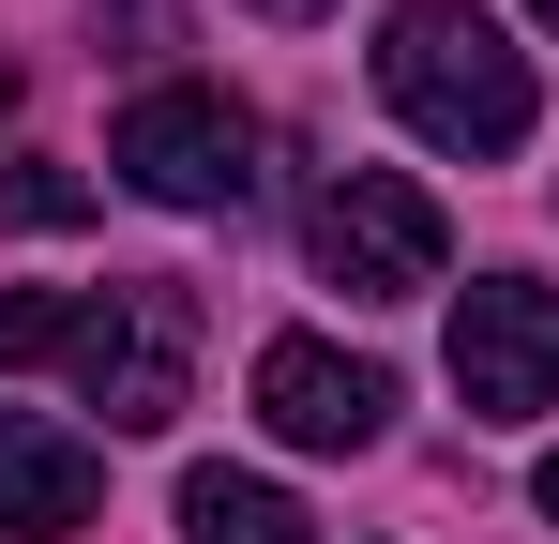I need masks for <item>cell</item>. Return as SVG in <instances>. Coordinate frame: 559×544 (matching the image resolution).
Listing matches in <instances>:
<instances>
[{
    "label": "cell",
    "mask_w": 559,
    "mask_h": 544,
    "mask_svg": "<svg viewBox=\"0 0 559 544\" xmlns=\"http://www.w3.org/2000/svg\"><path fill=\"white\" fill-rule=\"evenodd\" d=\"M378 91H393V121H408L424 152H468V167L530 152V121H545L530 46H499V15H468V0H393V31H378Z\"/></svg>",
    "instance_id": "1"
},
{
    "label": "cell",
    "mask_w": 559,
    "mask_h": 544,
    "mask_svg": "<svg viewBox=\"0 0 559 544\" xmlns=\"http://www.w3.org/2000/svg\"><path fill=\"white\" fill-rule=\"evenodd\" d=\"M61 363H76V393H92L121 439H152V424H182V393H197V303L167 287V272L76 287V318H61Z\"/></svg>",
    "instance_id": "2"
},
{
    "label": "cell",
    "mask_w": 559,
    "mask_h": 544,
    "mask_svg": "<svg viewBox=\"0 0 559 544\" xmlns=\"http://www.w3.org/2000/svg\"><path fill=\"white\" fill-rule=\"evenodd\" d=\"M106 167L136 181L152 212H227V197L258 181V121H242L227 91H197V76H167V91H136V106L106 121Z\"/></svg>",
    "instance_id": "3"
},
{
    "label": "cell",
    "mask_w": 559,
    "mask_h": 544,
    "mask_svg": "<svg viewBox=\"0 0 559 544\" xmlns=\"http://www.w3.org/2000/svg\"><path fill=\"white\" fill-rule=\"evenodd\" d=\"M318 272H333L348 303H424V287L454 272V227H439V197L408 167H333V197H318Z\"/></svg>",
    "instance_id": "4"
},
{
    "label": "cell",
    "mask_w": 559,
    "mask_h": 544,
    "mask_svg": "<svg viewBox=\"0 0 559 544\" xmlns=\"http://www.w3.org/2000/svg\"><path fill=\"white\" fill-rule=\"evenodd\" d=\"M454 393L468 424H530L559 393V287H530V272H484L454 303Z\"/></svg>",
    "instance_id": "5"
},
{
    "label": "cell",
    "mask_w": 559,
    "mask_h": 544,
    "mask_svg": "<svg viewBox=\"0 0 559 544\" xmlns=\"http://www.w3.org/2000/svg\"><path fill=\"white\" fill-rule=\"evenodd\" d=\"M258 424L302 439V453H364L378 424H393V378L348 363V348H318V333H273V348H258Z\"/></svg>",
    "instance_id": "6"
},
{
    "label": "cell",
    "mask_w": 559,
    "mask_h": 544,
    "mask_svg": "<svg viewBox=\"0 0 559 544\" xmlns=\"http://www.w3.org/2000/svg\"><path fill=\"white\" fill-rule=\"evenodd\" d=\"M92 499H106V453L76 439V424L0 409V544H61V530H92Z\"/></svg>",
    "instance_id": "7"
},
{
    "label": "cell",
    "mask_w": 559,
    "mask_h": 544,
    "mask_svg": "<svg viewBox=\"0 0 559 544\" xmlns=\"http://www.w3.org/2000/svg\"><path fill=\"white\" fill-rule=\"evenodd\" d=\"M182 544H302V499L258 469H197L182 484Z\"/></svg>",
    "instance_id": "8"
},
{
    "label": "cell",
    "mask_w": 559,
    "mask_h": 544,
    "mask_svg": "<svg viewBox=\"0 0 559 544\" xmlns=\"http://www.w3.org/2000/svg\"><path fill=\"white\" fill-rule=\"evenodd\" d=\"M61 318L76 287H0V363H61Z\"/></svg>",
    "instance_id": "9"
},
{
    "label": "cell",
    "mask_w": 559,
    "mask_h": 544,
    "mask_svg": "<svg viewBox=\"0 0 559 544\" xmlns=\"http://www.w3.org/2000/svg\"><path fill=\"white\" fill-rule=\"evenodd\" d=\"M92 212V181H61V167H15L0 181V227H76Z\"/></svg>",
    "instance_id": "10"
},
{
    "label": "cell",
    "mask_w": 559,
    "mask_h": 544,
    "mask_svg": "<svg viewBox=\"0 0 559 544\" xmlns=\"http://www.w3.org/2000/svg\"><path fill=\"white\" fill-rule=\"evenodd\" d=\"M530 499H545V515H559V453H545V469H530Z\"/></svg>",
    "instance_id": "11"
},
{
    "label": "cell",
    "mask_w": 559,
    "mask_h": 544,
    "mask_svg": "<svg viewBox=\"0 0 559 544\" xmlns=\"http://www.w3.org/2000/svg\"><path fill=\"white\" fill-rule=\"evenodd\" d=\"M258 15H318V0H258Z\"/></svg>",
    "instance_id": "12"
},
{
    "label": "cell",
    "mask_w": 559,
    "mask_h": 544,
    "mask_svg": "<svg viewBox=\"0 0 559 544\" xmlns=\"http://www.w3.org/2000/svg\"><path fill=\"white\" fill-rule=\"evenodd\" d=\"M0 106H15V61H0Z\"/></svg>",
    "instance_id": "13"
},
{
    "label": "cell",
    "mask_w": 559,
    "mask_h": 544,
    "mask_svg": "<svg viewBox=\"0 0 559 544\" xmlns=\"http://www.w3.org/2000/svg\"><path fill=\"white\" fill-rule=\"evenodd\" d=\"M530 15H545V31H559V0H530Z\"/></svg>",
    "instance_id": "14"
}]
</instances>
